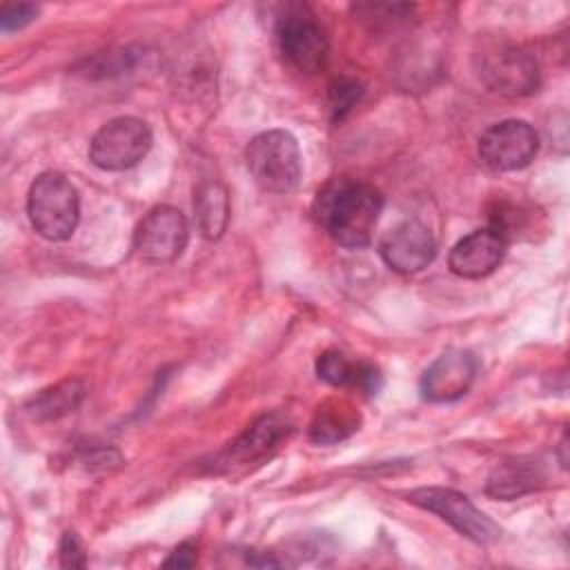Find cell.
Listing matches in <instances>:
<instances>
[{
  "label": "cell",
  "instance_id": "52a82bcc",
  "mask_svg": "<svg viewBox=\"0 0 570 570\" xmlns=\"http://www.w3.org/2000/svg\"><path fill=\"white\" fill-rule=\"evenodd\" d=\"M187 240L185 214L171 205H156L136 225L134 252L147 263H171L185 252Z\"/></svg>",
  "mask_w": 570,
  "mask_h": 570
},
{
  "label": "cell",
  "instance_id": "44dd1931",
  "mask_svg": "<svg viewBox=\"0 0 570 570\" xmlns=\"http://www.w3.org/2000/svg\"><path fill=\"white\" fill-rule=\"evenodd\" d=\"M85 550L73 532H65L60 541V566L62 568H85Z\"/></svg>",
  "mask_w": 570,
  "mask_h": 570
},
{
  "label": "cell",
  "instance_id": "d6986e66",
  "mask_svg": "<svg viewBox=\"0 0 570 570\" xmlns=\"http://www.w3.org/2000/svg\"><path fill=\"white\" fill-rule=\"evenodd\" d=\"M363 96V87L354 80H338L330 87V109L332 118L341 120Z\"/></svg>",
  "mask_w": 570,
  "mask_h": 570
},
{
  "label": "cell",
  "instance_id": "ac0fdd59",
  "mask_svg": "<svg viewBox=\"0 0 570 570\" xmlns=\"http://www.w3.org/2000/svg\"><path fill=\"white\" fill-rule=\"evenodd\" d=\"M198 229L205 238L216 240L223 236L229 220V196L220 183H205L196 189L194 198Z\"/></svg>",
  "mask_w": 570,
  "mask_h": 570
},
{
  "label": "cell",
  "instance_id": "2e32d148",
  "mask_svg": "<svg viewBox=\"0 0 570 570\" xmlns=\"http://www.w3.org/2000/svg\"><path fill=\"white\" fill-rule=\"evenodd\" d=\"M358 412L347 401L332 399L314 412L309 436L316 443H336L354 434L358 430Z\"/></svg>",
  "mask_w": 570,
  "mask_h": 570
},
{
  "label": "cell",
  "instance_id": "4fadbf2b",
  "mask_svg": "<svg viewBox=\"0 0 570 570\" xmlns=\"http://www.w3.org/2000/svg\"><path fill=\"white\" fill-rule=\"evenodd\" d=\"M316 374L321 381L334 387L361 390L367 396H374L383 385V376L379 367L358 358H350L338 350H325L316 358Z\"/></svg>",
  "mask_w": 570,
  "mask_h": 570
},
{
  "label": "cell",
  "instance_id": "6da1fadb",
  "mask_svg": "<svg viewBox=\"0 0 570 570\" xmlns=\"http://www.w3.org/2000/svg\"><path fill=\"white\" fill-rule=\"evenodd\" d=\"M383 209V194L356 178L338 176L327 180L312 205L316 223L343 247L358 249L372 240Z\"/></svg>",
  "mask_w": 570,
  "mask_h": 570
},
{
  "label": "cell",
  "instance_id": "e0dca14e",
  "mask_svg": "<svg viewBox=\"0 0 570 570\" xmlns=\"http://www.w3.org/2000/svg\"><path fill=\"white\" fill-rule=\"evenodd\" d=\"M82 399H85L82 381L65 379L47 390H40L24 405V410L29 412V416H33L38 421H49V419H60V416L73 412Z\"/></svg>",
  "mask_w": 570,
  "mask_h": 570
},
{
  "label": "cell",
  "instance_id": "9c48e42d",
  "mask_svg": "<svg viewBox=\"0 0 570 570\" xmlns=\"http://www.w3.org/2000/svg\"><path fill=\"white\" fill-rule=\"evenodd\" d=\"M276 40L283 58L301 73L323 69L330 42L321 24L305 13H287L276 22Z\"/></svg>",
  "mask_w": 570,
  "mask_h": 570
},
{
  "label": "cell",
  "instance_id": "30bf717a",
  "mask_svg": "<svg viewBox=\"0 0 570 570\" xmlns=\"http://www.w3.org/2000/svg\"><path fill=\"white\" fill-rule=\"evenodd\" d=\"M379 252L390 269L399 274H416L434 261L436 243L423 223L403 220L383 236Z\"/></svg>",
  "mask_w": 570,
  "mask_h": 570
},
{
  "label": "cell",
  "instance_id": "ba28073f",
  "mask_svg": "<svg viewBox=\"0 0 570 570\" xmlns=\"http://www.w3.org/2000/svg\"><path fill=\"white\" fill-rule=\"evenodd\" d=\"M539 151V134L525 120H501L479 138V158L492 171H517L528 167Z\"/></svg>",
  "mask_w": 570,
  "mask_h": 570
},
{
  "label": "cell",
  "instance_id": "8992f818",
  "mask_svg": "<svg viewBox=\"0 0 570 570\" xmlns=\"http://www.w3.org/2000/svg\"><path fill=\"white\" fill-rule=\"evenodd\" d=\"M407 501L439 514L443 521H448L459 534L468 537L474 543H492L499 539L501 528L481 510L474 508V503L450 488H416L407 494Z\"/></svg>",
  "mask_w": 570,
  "mask_h": 570
},
{
  "label": "cell",
  "instance_id": "277c9868",
  "mask_svg": "<svg viewBox=\"0 0 570 570\" xmlns=\"http://www.w3.org/2000/svg\"><path fill=\"white\" fill-rule=\"evenodd\" d=\"M151 129L134 116L107 120L89 140V160L105 171H122L136 167L151 149Z\"/></svg>",
  "mask_w": 570,
  "mask_h": 570
},
{
  "label": "cell",
  "instance_id": "5bb4252c",
  "mask_svg": "<svg viewBox=\"0 0 570 570\" xmlns=\"http://www.w3.org/2000/svg\"><path fill=\"white\" fill-rule=\"evenodd\" d=\"M292 432V423L285 414L272 412L254 421L232 445H229V461L234 463H249L265 456L276 443H281Z\"/></svg>",
  "mask_w": 570,
  "mask_h": 570
},
{
  "label": "cell",
  "instance_id": "9a60e30c",
  "mask_svg": "<svg viewBox=\"0 0 570 570\" xmlns=\"http://www.w3.org/2000/svg\"><path fill=\"white\" fill-rule=\"evenodd\" d=\"M543 483L541 465L532 459H510L499 463L492 474L488 476L485 492L494 499L512 501L519 499L532 490H537Z\"/></svg>",
  "mask_w": 570,
  "mask_h": 570
},
{
  "label": "cell",
  "instance_id": "3957f363",
  "mask_svg": "<svg viewBox=\"0 0 570 570\" xmlns=\"http://www.w3.org/2000/svg\"><path fill=\"white\" fill-rule=\"evenodd\" d=\"M245 163L254 183L269 194L294 191L303 176L301 147L285 129H267L254 136L245 149Z\"/></svg>",
  "mask_w": 570,
  "mask_h": 570
},
{
  "label": "cell",
  "instance_id": "5b68a950",
  "mask_svg": "<svg viewBox=\"0 0 570 570\" xmlns=\"http://www.w3.org/2000/svg\"><path fill=\"white\" fill-rule=\"evenodd\" d=\"M479 78L497 94L521 98L539 89V65L532 53L510 42H494L476 53Z\"/></svg>",
  "mask_w": 570,
  "mask_h": 570
},
{
  "label": "cell",
  "instance_id": "8fae6325",
  "mask_svg": "<svg viewBox=\"0 0 570 570\" xmlns=\"http://www.w3.org/2000/svg\"><path fill=\"white\" fill-rule=\"evenodd\" d=\"M476 376V358L472 352L450 347L423 372L421 396L432 403H450L461 399Z\"/></svg>",
  "mask_w": 570,
  "mask_h": 570
},
{
  "label": "cell",
  "instance_id": "7c38bea8",
  "mask_svg": "<svg viewBox=\"0 0 570 570\" xmlns=\"http://www.w3.org/2000/svg\"><path fill=\"white\" fill-rule=\"evenodd\" d=\"M505 254V240L490 227L463 236L448 256L452 274L461 278H483L492 274Z\"/></svg>",
  "mask_w": 570,
  "mask_h": 570
},
{
  "label": "cell",
  "instance_id": "ffe728a7",
  "mask_svg": "<svg viewBox=\"0 0 570 570\" xmlns=\"http://www.w3.org/2000/svg\"><path fill=\"white\" fill-rule=\"evenodd\" d=\"M36 16H38L36 4H4L0 11V27L2 31H16L33 22Z\"/></svg>",
  "mask_w": 570,
  "mask_h": 570
},
{
  "label": "cell",
  "instance_id": "7a4b0ae2",
  "mask_svg": "<svg viewBox=\"0 0 570 570\" xmlns=\"http://www.w3.org/2000/svg\"><path fill=\"white\" fill-rule=\"evenodd\" d=\"M27 216L42 238L53 243L71 238L80 220L78 189L60 171L40 174L27 194Z\"/></svg>",
  "mask_w": 570,
  "mask_h": 570
},
{
  "label": "cell",
  "instance_id": "7402d4cb",
  "mask_svg": "<svg viewBox=\"0 0 570 570\" xmlns=\"http://www.w3.org/2000/svg\"><path fill=\"white\" fill-rule=\"evenodd\" d=\"M196 557H198L196 546L185 541V543H180L178 548L171 550V554L163 561V566L165 568H191L196 563Z\"/></svg>",
  "mask_w": 570,
  "mask_h": 570
}]
</instances>
